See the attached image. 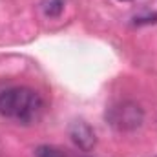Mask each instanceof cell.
<instances>
[{"mask_svg":"<svg viewBox=\"0 0 157 157\" xmlns=\"http://www.w3.org/2000/svg\"><path fill=\"white\" fill-rule=\"evenodd\" d=\"M70 137H71V141L77 144L78 148L84 150V152H90L95 146V141H97L93 128L88 122H84V121L71 122V126H70Z\"/></svg>","mask_w":157,"mask_h":157,"instance_id":"3957f363","label":"cell"},{"mask_svg":"<svg viewBox=\"0 0 157 157\" xmlns=\"http://www.w3.org/2000/svg\"><path fill=\"white\" fill-rule=\"evenodd\" d=\"M121 2H128V0H121Z\"/></svg>","mask_w":157,"mask_h":157,"instance_id":"8992f818","label":"cell"},{"mask_svg":"<svg viewBox=\"0 0 157 157\" xmlns=\"http://www.w3.org/2000/svg\"><path fill=\"white\" fill-rule=\"evenodd\" d=\"M64 9V0H49L44 4V13L48 17H59Z\"/></svg>","mask_w":157,"mask_h":157,"instance_id":"5b68a950","label":"cell"},{"mask_svg":"<svg viewBox=\"0 0 157 157\" xmlns=\"http://www.w3.org/2000/svg\"><path fill=\"white\" fill-rule=\"evenodd\" d=\"M143 119H144L143 108L130 101L117 102L106 110V121L119 132H130L139 128L143 124Z\"/></svg>","mask_w":157,"mask_h":157,"instance_id":"7a4b0ae2","label":"cell"},{"mask_svg":"<svg viewBox=\"0 0 157 157\" xmlns=\"http://www.w3.org/2000/svg\"><path fill=\"white\" fill-rule=\"evenodd\" d=\"M152 157H157V155H152Z\"/></svg>","mask_w":157,"mask_h":157,"instance_id":"52a82bcc","label":"cell"},{"mask_svg":"<svg viewBox=\"0 0 157 157\" xmlns=\"http://www.w3.org/2000/svg\"><path fill=\"white\" fill-rule=\"evenodd\" d=\"M35 157H70L62 148L59 146H51V144H42L37 148Z\"/></svg>","mask_w":157,"mask_h":157,"instance_id":"277c9868","label":"cell"},{"mask_svg":"<svg viewBox=\"0 0 157 157\" xmlns=\"http://www.w3.org/2000/svg\"><path fill=\"white\" fill-rule=\"evenodd\" d=\"M42 112V99L37 91L17 86L0 93V115L22 124L37 121Z\"/></svg>","mask_w":157,"mask_h":157,"instance_id":"6da1fadb","label":"cell"}]
</instances>
